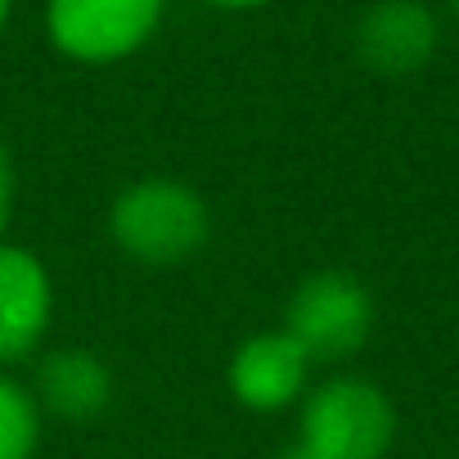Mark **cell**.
Masks as SVG:
<instances>
[{
	"mask_svg": "<svg viewBox=\"0 0 459 459\" xmlns=\"http://www.w3.org/2000/svg\"><path fill=\"white\" fill-rule=\"evenodd\" d=\"M108 230H113V244L131 262L176 266V262H189L207 244L212 216H207V203L189 185L149 176L117 194L108 212Z\"/></svg>",
	"mask_w": 459,
	"mask_h": 459,
	"instance_id": "cell-1",
	"label": "cell"
},
{
	"mask_svg": "<svg viewBox=\"0 0 459 459\" xmlns=\"http://www.w3.org/2000/svg\"><path fill=\"white\" fill-rule=\"evenodd\" d=\"M396 441V410L369 378H329L302 405L298 446L311 459H383Z\"/></svg>",
	"mask_w": 459,
	"mask_h": 459,
	"instance_id": "cell-2",
	"label": "cell"
},
{
	"mask_svg": "<svg viewBox=\"0 0 459 459\" xmlns=\"http://www.w3.org/2000/svg\"><path fill=\"white\" fill-rule=\"evenodd\" d=\"M374 298L351 271H316L307 275L284 311V333L311 360H347L369 342Z\"/></svg>",
	"mask_w": 459,
	"mask_h": 459,
	"instance_id": "cell-3",
	"label": "cell"
},
{
	"mask_svg": "<svg viewBox=\"0 0 459 459\" xmlns=\"http://www.w3.org/2000/svg\"><path fill=\"white\" fill-rule=\"evenodd\" d=\"M167 0H50L46 32L77 64H117L149 46Z\"/></svg>",
	"mask_w": 459,
	"mask_h": 459,
	"instance_id": "cell-4",
	"label": "cell"
},
{
	"mask_svg": "<svg viewBox=\"0 0 459 459\" xmlns=\"http://www.w3.org/2000/svg\"><path fill=\"white\" fill-rule=\"evenodd\" d=\"M441 28L423 0H374L356 23V59L378 77H410L437 55Z\"/></svg>",
	"mask_w": 459,
	"mask_h": 459,
	"instance_id": "cell-5",
	"label": "cell"
},
{
	"mask_svg": "<svg viewBox=\"0 0 459 459\" xmlns=\"http://www.w3.org/2000/svg\"><path fill=\"white\" fill-rule=\"evenodd\" d=\"M50 311H55L50 271L32 253L0 244V365H14L41 347Z\"/></svg>",
	"mask_w": 459,
	"mask_h": 459,
	"instance_id": "cell-6",
	"label": "cell"
},
{
	"mask_svg": "<svg viewBox=\"0 0 459 459\" xmlns=\"http://www.w3.org/2000/svg\"><path fill=\"white\" fill-rule=\"evenodd\" d=\"M307 369H311V356L284 329L257 333V338L239 342L235 360H230V392H235L239 405H248L257 414H275L302 396Z\"/></svg>",
	"mask_w": 459,
	"mask_h": 459,
	"instance_id": "cell-7",
	"label": "cell"
},
{
	"mask_svg": "<svg viewBox=\"0 0 459 459\" xmlns=\"http://www.w3.org/2000/svg\"><path fill=\"white\" fill-rule=\"evenodd\" d=\"M37 401L73 423L95 419L113 401V369L91 347H59L37 369Z\"/></svg>",
	"mask_w": 459,
	"mask_h": 459,
	"instance_id": "cell-8",
	"label": "cell"
},
{
	"mask_svg": "<svg viewBox=\"0 0 459 459\" xmlns=\"http://www.w3.org/2000/svg\"><path fill=\"white\" fill-rule=\"evenodd\" d=\"M37 441H41L37 401L19 383L0 378V459H32Z\"/></svg>",
	"mask_w": 459,
	"mask_h": 459,
	"instance_id": "cell-9",
	"label": "cell"
},
{
	"mask_svg": "<svg viewBox=\"0 0 459 459\" xmlns=\"http://www.w3.org/2000/svg\"><path fill=\"white\" fill-rule=\"evenodd\" d=\"M10 212H14V162H10L5 144H0V235L10 225Z\"/></svg>",
	"mask_w": 459,
	"mask_h": 459,
	"instance_id": "cell-10",
	"label": "cell"
},
{
	"mask_svg": "<svg viewBox=\"0 0 459 459\" xmlns=\"http://www.w3.org/2000/svg\"><path fill=\"white\" fill-rule=\"evenodd\" d=\"M203 5H216V10H257V5H271V0H203Z\"/></svg>",
	"mask_w": 459,
	"mask_h": 459,
	"instance_id": "cell-11",
	"label": "cell"
},
{
	"mask_svg": "<svg viewBox=\"0 0 459 459\" xmlns=\"http://www.w3.org/2000/svg\"><path fill=\"white\" fill-rule=\"evenodd\" d=\"M280 459H311V455H307V450H302V446H289V450H284V455H280Z\"/></svg>",
	"mask_w": 459,
	"mask_h": 459,
	"instance_id": "cell-12",
	"label": "cell"
},
{
	"mask_svg": "<svg viewBox=\"0 0 459 459\" xmlns=\"http://www.w3.org/2000/svg\"><path fill=\"white\" fill-rule=\"evenodd\" d=\"M10 23V0H0V28Z\"/></svg>",
	"mask_w": 459,
	"mask_h": 459,
	"instance_id": "cell-13",
	"label": "cell"
},
{
	"mask_svg": "<svg viewBox=\"0 0 459 459\" xmlns=\"http://www.w3.org/2000/svg\"><path fill=\"white\" fill-rule=\"evenodd\" d=\"M450 5H455V10H459V0H450Z\"/></svg>",
	"mask_w": 459,
	"mask_h": 459,
	"instance_id": "cell-14",
	"label": "cell"
}]
</instances>
